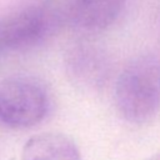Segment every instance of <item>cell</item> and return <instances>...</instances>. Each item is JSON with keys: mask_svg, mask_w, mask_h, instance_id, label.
Segmentation results:
<instances>
[{"mask_svg": "<svg viewBox=\"0 0 160 160\" xmlns=\"http://www.w3.org/2000/svg\"><path fill=\"white\" fill-rule=\"evenodd\" d=\"M148 160H160V152L155 154L154 156H151V158H150V159H148Z\"/></svg>", "mask_w": 160, "mask_h": 160, "instance_id": "obj_7", "label": "cell"}, {"mask_svg": "<svg viewBox=\"0 0 160 160\" xmlns=\"http://www.w3.org/2000/svg\"><path fill=\"white\" fill-rule=\"evenodd\" d=\"M49 111L44 86L31 78L16 76L0 82V121L15 129L39 124Z\"/></svg>", "mask_w": 160, "mask_h": 160, "instance_id": "obj_3", "label": "cell"}, {"mask_svg": "<svg viewBox=\"0 0 160 160\" xmlns=\"http://www.w3.org/2000/svg\"><path fill=\"white\" fill-rule=\"evenodd\" d=\"M131 0H65L64 21L84 32H99L112 26Z\"/></svg>", "mask_w": 160, "mask_h": 160, "instance_id": "obj_4", "label": "cell"}, {"mask_svg": "<svg viewBox=\"0 0 160 160\" xmlns=\"http://www.w3.org/2000/svg\"><path fill=\"white\" fill-rule=\"evenodd\" d=\"M115 104L131 124L155 116L160 108V55L141 54L126 64L116 80Z\"/></svg>", "mask_w": 160, "mask_h": 160, "instance_id": "obj_1", "label": "cell"}, {"mask_svg": "<svg viewBox=\"0 0 160 160\" xmlns=\"http://www.w3.org/2000/svg\"><path fill=\"white\" fill-rule=\"evenodd\" d=\"M21 160H81L76 144L60 132H41L24 145Z\"/></svg>", "mask_w": 160, "mask_h": 160, "instance_id": "obj_6", "label": "cell"}, {"mask_svg": "<svg viewBox=\"0 0 160 160\" xmlns=\"http://www.w3.org/2000/svg\"><path fill=\"white\" fill-rule=\"evenodd\" d=\"M68 65L76 81L86 86H94L104 81L109 60L100 48L92 44H79L70 50Z\"/></svg>", "mask_w": 160, "mask_h": 160, "instance_id": "obj_5", "label": "cell"}, {"mask_svg": "<svg viewBox=\"0 0 160 160\" xmlns=\"http://www.w3.org/2000/svg\"><path fill=\"white\" fill-rule=\"evenodd\" d=\"M64 22L62 9L56 2L30 5L0 22V49H28L42 42Z\"/></svg>", "mask_w": 160, "mask_h": 160, "instance_id": "obj_2", "label": "cell"}]
</instances>
